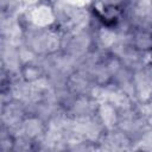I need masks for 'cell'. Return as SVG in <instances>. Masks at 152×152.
<instances>
[{"label":"cell","instance_id":"cell-2","mask_svg":"<svg viewBox=\"0 0 152 152\" xmlns=\"http://www.w3.org/2000/svg\"><path fill=\"white\" fill-rule=\"evenodd\" d=\"M95 116L104 131L119 127L121 120V112L108 101H97Z\"/></svg>","mask_w":152,"mask_h":152},{"label":"cell","instance_id":"cell-1","mask_svg":"<svg viewBox=\"0 0 152 152\" xmlns=\"http://www.w3.org/2000/svg\"><path fill=\"white\" fill-rule=\"evenodd\" d=\"M19 15L25 25V28H48L55 26L57 21L52 0H42L32 6H28L24 8Z\"/></svg>","mask_w":152,"mask_h":152},{"label":"cell","instance_id":"cell-3","mask_svg":"<svg viewBox=\"0 0 152 152\" xmlns=\"http://www.w3.org/2000/svg\"><path fill=\"white\" fill-rule=\"evenodd\" d=\"M126 40L139 52L152 55V30L145 26H135L125 36Z\"/></svg>","mask_w":152,"mask_h":152},{"label":"cell","instance_id":"cell-4","mask_svg":"<svg viewBox=\"0 0 152 152\" xmlns=\"http://www.w3.org/2000/svg\"><path fill=\"white\" fill-rule=\"evenodd\" d=\"M48 77L46 68L42 59L21 64L18 71V78L25 83H36Z\"/></svg>","mask_w":152,"mask_h":152}]
</instances>
